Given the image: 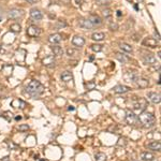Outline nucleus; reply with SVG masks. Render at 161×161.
<instances>
[{
	"label": "nucleus",
	"instance_id": "obj_1",
	"mask_svg": "<svg viewBox=\"0 0 161 161\" xmlns=\"http://www.w3.org/2000/svg\"><path fill=\"white\" fill-rule=\"evenodd\" d=\"M26 91H27L31 97L37 98V97H40L43 93H44V86H43L39 81L34 79V81H31V82L27 85Z\"/></svg>",
	"mask_w": 161,
	"mask_h": 161
},
{
	"label": "nucleus",
	"instance_id": "obj_2",
	"mask_svg": "<svg viewBox=\"0 0 161 161\" xmlns=\"http://www.w3.org/2000/svg\"><path fill=\"white\" fill-rule=\"evenodd\" d=\"M138 122H141V125L143 127L152 128L153 126H155L156 118L152 113L142 112V113H140V115H138Z\"/></svg>",
	"mask_w": 161,
	"mask_h": 161
},
{
	"label": "nucleus",
	"instance_id": "obj_3",
	"mask_svg": "<svg viewBox=\"0 0 161 161\" xmlns=\"http://www.w3.org/2000/svg\"><path fill=\"white\" fill-rule=\"evenodd\" d=\"M24 15V11L23 10H20V9H11L8 13L9 18L11 20H18Z\"/></svg>",
	"mask_w": 161,
	"mask_h": 161
},
{
	"label": "nucleus",
	"instance_id": "obj_4",
	"mask_svg": "<svg viewBox=\"0 0 161 161\" xmlns=\"http://www.w3.org/2000/svg\"><path fill=\"white\" fill-rule=\"evenodd\" d=\"M41 34V29L37 27L36 25H30L27 28V34L29 37H38Z\"/></svg>",
	"mask_w": 161,
	"mask_h": 161
},
{
	"label": "nucleus",
	"instance_id": "obj_5",
	"mask_svg": "<svg viewBox=\"0 0 161 161\" xmlns=\"http://www.w3.org/2000/svg\"><path fill=\"white\" fill-rule=\"evenodd\" d=\"M79 27H82V28L84 29H93V25L91 24V22L89 20H88V17H86V18H79Z\"/></svg>",
	"mask_w": 161,
	"mask_h": 161
},
{
	"label": "nucleus",
	"instance_id": "obj_6",
	"mask_svg": "<svg viewBox=\"0 0 161 161\" xmlns=\"http://www.w3.org/2000/svg\"><path fill=\"white\" fill-rule=\"evenodd\" d=\"M126 122L130 126H133V125L136 122V113L133 111H127V115H126Z\"/></svg>",
	"mask_w": 161,
	"mask_h": 161
},
{
	"label": "nucleus",
	"instance_id": "obj_7",
	"mask_svg": "<svg viewBox=\"0 0 161 161\" xmlns=\"http://www.w3.org/2000/svg\"><path fill=\"white\" fill-rule=\"evenodd\" d=\"M143 61L146 65H156L157 63L156 57L154 55H152V54H145L144 56H143Z\"/></svg>",
	"mask_w": 161,
	"mask_h": 161
},
{
	"label": "nucleus",
	"instance_id": "obj_8",
	"mask_svg": "<svg viewBox=\"0 0 161 161\" xmlns=\"http://www.w3.org/2000/svg\"><path fill=\"white\" fill-rule=\"evenodd\" d=\"M30 17L32 18V20H42V12L40 11V10H38V9L34 8L30 10Z\"/></svg>",
	"mask_w": 161,
	"mask_h": 161
},
{
	"label": "nucleus",
	"instance_id": "obj_9",
	"mask_svg": "<svg viewBox=\"0 0 161 161\" xmlns=\"http://www.w3.org/2000/svg\"><path fill=\"white\" fill-rule=\"evenodd\" d=\"M141 101H142V99H140L138 102H136V103L133 104L134 112H136V113H142V112H144V109L146 107V105H147V102L146 101H145L143 104H141Z\"/></svg>",
	"mask_w": 161,
	"mask_h": 161
},
{
	"label": "nucleus",
	"instance_id": "obj_10",
	"mask_svg": "<svg viewBox=\"0 0 161 161\" xmlns=\"http://www.w3.org/2000/svg\"><path fill=\"white\" fill-rule=\"evenodd\" d=\"M124 79H125V81H127V82H136V79H138V77L134 72L127 71V72L124 74Z\"/></svg>",
	"mask_w": 161,
	"mask_h": 161
},
{
	"label": "nucleus",
	"instance_id": "obj_11",
	"mask_svg": "<svg viewBox=\"0 0 161 161\" xmlns=\"http://www.w3.org/2000/svg\"><path fill=\"white\" fill-rule=\"evenodd\" d=\"M113 90L115 93H126L130 91V87H128L126 85H116L113 88Z\"/></svg>",
	"mask_w": 161,
	"mask_h": 161
},
{
	"label": "nucleus",
	"instance_id": "obj_12",
	"mask_svg": "<svg viewBox=\"0 0 161 161\" xmlns=\"http://www.w3.org/2000/svg\"><path fill=\"white\" fill-rule=\"evenodd\" d=\"M72 44L76 47H82L83 45L85 44V39L81 36H75L72 39Z\"/></svg>",
	"mask_w": 161,
	"mask_h": 161
},
{
	"label": "nucleus",
	"instance_id": "obj_13",
	"mask_svg": "<svg viewBox=\"0 0 161 161\" xmlns=\"http://www.w3.org/2000/svg\"><path fill=\"white\" fill-rule=\"evenodd\" d=\"M60 79H61L62 82L65 83H68V82H71V81H73V74L69 72V71H63L60 75Z\"/></svg>",
	"mask_w": 161,
	"mask_h": 161
},
{
	"label": "nucleus",
	"instance_id": "obj_14",
	"mask_svg": "<svg viewBox=\"0 0 161 161\" xmlns=\"http://www.w3.org/2000/svg\"><path fill=\"white\" fill-rule=\"evenodd\" d=\"M148 98L149 100L153 103L155 104H159L161 101V97H160V93H148Z\"/></svg>",
	"mask_w": 161,
	"mask_h": 161
},
{
	"label": "nucleus",
	"instance_id": "obj_15",
	"mask_svg": "<svg viewBox=\"0 0 161 161\" xmlns=\"http://www.w3.org/2000/svg\"><path fill=\"white\" fill-rule=\"evenodd\" d=\"M42 62L46 67H53V66H55V57H54V55H48L43 59Z\"/></svg>",
	"mask_w": 161,
	"mask_h": 161
},
{
	"label": "nucleus",
	"instance_id": "obj_16",
	"mask_svg": "<svg viewBox=\"0 0 161 161\" xmlns=\"http://www.w3.org/2000/svg\"><path fill=\"white\" fill-rule=\"evenodd\" d=\"M61 40H62V37L59 34H54L48 37V41H50L52 44H58V43L61 42Z\"/></svg>",
	"mask_w": 161,
	"mask_h": 161
},
{
	"label": "nucleus",
	"instance_id": "obj_17",
	"mask_svg": "<svg viewBox=\"0 0 161 161\" xmlns=\"http://www.w3.org/2000/svg\"><path fill=\"white\" fill-rule=\"evenodd\" d=\"M88 20H90L91 24L93 25V27H96V26H100L102 24V20L101 17H99L98 15H90V16L88 17Z\"/></svg>",
	"mask_w": 161,
	"mask_h": 161
},
{
	"label": "nucleus",
	"instance_id": "obj_18",
	"mask_svg": "<svg viewBox=\"0 0 161 161\" xmlns=\"http://www.w3.org/2000/svg\"><path fill=\"white\" fill-rule=\"evenodd\" d=\"M148 148L150 150H154V152H160L161 149V143L159 141H153L148 144Z\"/></svg>",
	"mask_w": 161,
	"mask_h": 161
},
{
	"label": "nucleus",
	"instance_id": "obj_19",
	"mask_svg": "<svg viewBox=\"0 0 161 161\" xmlns=\"http://www.w3.org/2000/svg\"><path fill=\"white\" fill-rule=\"evenodd\" d=\"M143 45H147L149 46V47H156L157 46V41L154 38H146L143 41Z\"/></svg>",
	"mask_w": 161,
	"mask_h": 161
},
{
	"label": "nucleus",
	"instance_id": "obj_20",
	"mask_svg": "<svg viewBox=\"0 0 161 161\" xmlns=\"http://www.w3.org/2000/svg\"><path fill=\"white\" fill-rule=\"evenodd\" d=\"M154 158H155V156L152 153H148V152H145V153L141 154V159L143 161H152L154 160Z\"/></svg>",
	"mask_w": 161,
	"mask_h": 161
},
{
	"label": "nucleus",
	"instance_id": "obj_21",
	"mask_svg": "<svg viewBox=\"0 0 161 161\" xmlns=\"http://www.w3.org/2000/svg\"><path fill=\"white\" fill-rule=\"evenodd\" d=\"M104 38H105L104 32H95L91 36V39L93 41H102V40H104Z\"/></svg>",
	"mask_w": 161,
	"mask_h": 161
},
{
	"label": "nucleus",
	"instance_id": "obj_22",
	"mask_svg": "<svg viewBox=\"0 0 161 161\" xmlns=\"http://www.w3.org/2000/svg\"><path fill=\"white\" fill-rule=\"evenodd\" d=\"M51 48L54 53V56H61L62 54H63V50L58 45H54V46H52Z\"/></svg>",
	"mask_w": 161,
	"mask_h": 161
},
{
	"label": "nucleus",
	"instance_id": "obj_23",
	"mask_svg": "<svg viewBox=\"0 0 161 161\" xmlns=\"http://www.w3.org/2000/svg\"><path fill=\"white\" fill-rule=\"evenodd\" d=\"M12 105H13L14 107H20V109H24V107L26 106V103L23 101V100L16 99L12 102Z\"/></svg>",
	"mask_w": 161,
	"mask_h": 161
},
{
	"label": "nucleus",
	"instance_id": "obj_24",
	"mask_svg": "<svg viewBox=\"0 0 161 161\" xmlns=\"http://www.w3.org/2000/svg\"><path fill=\"white\" fill-rule=\"evenodd\" d=\"M119 47H120V50H122V52H126V53H132V46L129 45V44H127V43H122Z\"/></svg>",
	"mask_w": 161,
	"mask_h": 161
},
{
	"label": "nucleus",
	"instance_id": "obj_25",
	"mask_svg": "<svg viewBox=\"0 0 161 161\" xmlns=\"http://www.w3.org/2000/svg\"><path fill=\"white\" fill-rule=\"evenodd\" d=\"M115 57H116V59L119 60L122 63H126V62L128 61V58L125 56V55H122V53H115Z\"/></svg>",
	"mask_w": 161,
	"mask_h": 161
},
{
	"label": "nucleus",
	"instance_id": "obj_26",
	"mask_svg": "<svg viewBox=\"0 0 161 161\" xmlns=\"http://www.w3.org/2000/svg\"><path fill=\"white\" fill-rule=\"evenodd\" d=\"M136 82H138V86H140V87H142V88H145V87H147V86L149 85V82H148L147 79H136Z\"/></svg>",
	"mask_w": 161,
	"mask_h": 161
},
{
	"label": "nucleus",
	"instance_id": "obj_27",
	"mask_svg": "<svg viewBox=\"0 0 161 161\" xmlns=\"http://www.w3.org/2000/svg\"><path fill=\"white\" fill-rule=\"evenodd\" d=\"M95 160L96 161H106V155L103 153H97L95 155Z\"/></svg>",
	"mask_w": 161,
	"mask_h": 161
},
{
	"label": "nucleus",
	"instance_id": "obj_28",
	"mask_svg": "<svg viewBox=\"0 0 161 161\" xmlns=\"http://www.w3.org/2000/svg\"><path fill=\"white\" fill-rule=\"evenodd\" d=\"M10 29H11V31H13V32H20V29H22V27H20V24H12L11 26H10Z\"/></svg>",
	"mask_w": 161,
	"mask_h": 161
},
{
	"label": "nucleus",
	"instance_id": "obj_29",
	"mask_svg": "<svg viewBox=\"0 0 161 161\" xmlns=\"http://www.w3.org/2000/svg\"><path fill=\"white\" fill-rule=\"evenodd\" d=\"M67 55L68 56H76V55H79V52L76 51V50H73V48H68L67 50Z\"/></svg>",
	"mask_w": 161,
	"mask_h": 161
},
{
	"label": "nucleus",
	"instance_id": "obj_30",
	"mask_svg": "<svg viewBox=\"0 0 161 161\" xmlns=\"http://www.w3.org/2000/svg\"><path fill=\"white\" fill-rule=\"evenodd\" d=\"M102 47H103V46H102L101 44H93V45H91V50H93V52H101Z\"/></svg>",
	"mask_w": 161,
	"mask_h": 161
},
{
	"label": "nucleus",
	"instance_id": "obj_31",
	"mask_svg": "<svg viewBox=\"0 0 161 161\" xmlns=\"http://www.w3.org/2000/svg\"><path fill=\"white\" fill-rule=\"evenodd\" d=\"M102 14H103V16H104L105 18H107V17H110L111 15H112V11H111L110 9H104V10L102 11Z\"/></svg>",
	"mask_w": 161,
	"mask_h": 161
},
{
	"label": "nucleus",
	"instance_id": "obj_32",
	"mask_svg": "<svg viewBox=\"0 0 161 161\" xmlns=\"http://www.w3.org/2000/svg\"><path fill=\"white\" fill-rule=\"evenodd\" d=\"M18 130L20 132H25V131H28L29 130V126L28 125H20V127H18Z\"/></svg>",
	"mask_w": 161,
	"mask_h": 161
},
{
	"label": "nucleus",
	"instance_id": "obj_33",
	"mask_svg": "<svg viewBox=\"0 0 161 161\" xmlns=\"http://www.w3.org/2000/svg\"><path fill=\"white\" fill-rule=\"evenodd\" d=\"M110 28L112 29V30H116V29L118 28V25L116 23H111L110 24Z\"/></svg>",
	"mask_w": 161,
	"mask_h": 161
},
{
	"label": "nucleus",
	"instance_id": "obj_34",
	"mask_svg": "<svg viewBox=\"0 0 161 161\" xmlns=\"http://www.w3.org/2000/svg\"><path fill=\"white\" fill-rule=\"evenodd\" d=\"M73 1V4H74V7H79L81 6V3H82V0H72Z\"/></svg>",
	"mask_w": 161,
	"mask_h": 161
},
{
	"label": "nucleus",
	"instance_id": "obj_35",
	"mask_svg": "<svg viewBox=\"0 0 161 161\" xmlns=\"http://www.w3.org/2000/svg\"><path fill=\"white\" fill-rule=\"evenodd\" d=\"M26 1H28L29 3H36V2H38V0H26Z\"/></svg>",
	"mask_w": 161,
	"mask_h": 161
},
{
	"label": "nucleus",
	"instance_id": "obj_36",
	"mask_svg": "<svg viewBox=\"0 0 161 161\" xmlns=\"http://www.w3.org/2000/svg\"><path fill=\"white\" fill-rule=\"evenodd\" d=\"M68 110L69 111H74V110H75V107H74V106H69Z\"/></svg>",
	"mask_w": 161,
	"mask_h": 161
},
{
	"label": "nucleus",
	"instance_id": "obj_37",
	"mask_svg": "<svg viewBox=\"0 0 161 161\" xmlns=\"http://www.w3.org/2000/svg\"><path fill=\"white\" fill-rule=\"evenodd\" d=\"M116 14H117V16H122V11H117Z\"/></svg>",
	"mask_w": 161,
	"mask_h": 161
},
{
	"label": "nucleus",
	"instance_id": "obj_38",
	"mask_svg": "<svg viewBox=\"0 0 161 161\" xmlns=\"http://www.w3.org/2000/svg\"><path fill=\"white\" fill-rule=\"evenodd\" d=\"M16 120H20V119H22V116H16Z\"/></svg>",
	"mask_w": 161,
	"mask_h": 161
},
{
	"label": "nucleus",
	"instance_id": "obj_39",
	"mask_svg": "<svg viewBox=\"0 0 161 161\" xmlns=\"http://www.w3.org/2000/svg\"><path fill=\"white\" fill-rule=\"evenodd\" d=\"M1 161H9V157L7 156V157H4V159H3V160H1Z\"/></svg>",
	"mask_w": 161,
	"mask_h": 161
},
{
	"label": "nucleus",
	"instance_id": "obj_40",
	"mask_svg": "<svg viewBox=\"0 0 161 161\" xmlns=\"http://www.w3.org/2000/svg\"><path fill=\"white\" fill-rule=\"evenodd\" d=\"M138 2H142V1H143V0H138Z\"/></svg>",
	"mask_w": 161,
	"mask_h": 161
},
{
	"label": "nucleus",
	"instance_id": "obj_41",
	"mask_svg": "<svg viewBox=\"0 0 161 161\" xmlns=\"http://www.w3.org/2000/svg\"><path fill=\"white\" fill-rule=\"evenodd\" d=\"M134 161H138V160H134Z\"/></svg>",
	"mask_w": 161,
	"mask_h": 161
}]
</instances>
